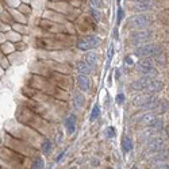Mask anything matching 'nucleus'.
<instances>
[{
	"label": "nucleus",
	"mask_w": 169,
	"mask_h": 169,
	"mask_svg": "<svg viewBox=\"0 0 169 169\" xmlns=\"http://www.w3.org/2000/svg\"><path fill=\"white\" fill-rule=\"evenodd\" d=\"M118 1H120V0H118Z\"/></svg>",
	"instance_id": "c9c22d12"
},
{
	"label": "nucleus",
	"mask_w": 169,
	"mask_h": 169,
	"mask_svg": "<svg viewBox=\"0 0 169 169\" xmlns=\"http://www.w3.org/2000/svg\"><path fill=\"white\" fill-rule=\"evenodd\" d=\"M72 102H73V107L79 110V108H81V107L84 106L85 99H84V96H83V94L75 92V94H73V98H72Z\"/></svg>",
	"instance_id": "ddd939ff"
},
{
	"label": "nucleus",
	"mask_w": 169,
	"mask_h": 169,
	"mask_svg": "<svg viewBox=\"0 0 169 169\" xmlns=\"http://www.w3.org/2000/svg\"><path fill=\"white\" fill-rule=\"evenodd\" d=\"M166 158H168V154H166V153L162 154V151H158V154H156L153 158H150V164L151 165H160V164H162Z\"/></svg>",
	"instance_id": "dca6fc26"
},
{
	"label": "nucleus",
	"mask_w": 169,
	"mask_h": 169,
	"mask_svg": "<svg viewBox=\"0 0 169 169\" xmlns=\"http://www.w3.org/2000/svg\"><path fill=\"white\" fill-rule=\"evenodd\" d=\"M151 98H153V96L149 95V94H141V95H138L137 98L133 100V104L135 107H143Z\"/></svg>",
	"instance_id": "1a4fd4ad"
},
{
	"label": "nucleus",
	"mask_w": 169,
	"mask_h": 169,
	"mask_svg": "<svg viewBox=\"0 0 169 169\" xmlns=\"http://www.w3.org/2000/svg\"><path fill=\"white\" fill-rule=\"evenodd\" d=\"M116 16H118V18H116V23L119 24V23L122 22V19H123V10L120 8V7H119V10H118V15H116Z\"/></svg>",
	"instance_id": "bb28decb"
},
{
	"label": "nucleus",
	"mask_w": 169,
	"mask_h": 169,
	"mask_svg": "<svg viewBox=\"0 0 169 169\" xmlns=\"http://www.w3.org/2000/svg\"><path fill=\"white\" fill-rule=\"evenodd\" d=\"M149 24H150V19H149L147 15H143V14L133 15L127 20V29L134 30V31L135 30H145Z\"/></svg>",
	"instance_id": "f257e3e1"
},
{
	"label": "nucleus",
	"mask_w": 169,
	"mask_h": 169,
	"mask_svg": "<svg viewBox=\"0 0 169 169\" xmlns=\"http://www.w3.org/2000/svg\"><path fill=\"white\" fill-rule=\"evenodd\" d=\"M120 145H122L123 151H126V153H129V151L133 150V139H131L130 137H127V135H125V137L122 138Z\"/></svg>",
	"instance_id": "2eb2a0df"
},
{
	"label": "nucleus",
	"mask_w": 169,
	"mask_h": 169,
	"mask_svg": "<svg viewBox=\"0 0 169 169\" xmlns=\"http://www.w3.org/2000/svg\"><path fill=\"white\" fill-rule=\"evenodd\" d=\"M77 85L80 87L81 91H88L89 87H91V81H89V79L87 76L80 75L77 77Z\"/></svg>",
	"instance_id": "4468645a"
},
{
	"label": "nucleus",
	"mask_w": 169,
	"mask_h": 169,
	"mask_svg": "<svg viewBox=\"0 0 169 169\" xmlns=\"http://www.w3.org/2000/svg\"><path fill=\"white\" fill-rule=\"evenodd\" d=\"M153 134H154V130L147 127L146 130L141 131V134H139V141H149V139H151Z\"/></svg>",
	"instance_id": "a211bd4d"
},
{
	"label": "nucleus",
	"mask_w": 169,
	"mask_h": 169,
	"mask_svg": "<svg viewBox=\"0 0 169 169\" xmlns=\"http://www.w3.org/2000/svg\"><path fill=\"white\" fill-rule=\"evenodd\" d=\"M157 116L153 114L151 111L146 112V114H143L142 116H141V119H139V126H146V127H149V126L153 123V120L156 119Z\"/></svg>",
	"instance_id": "9b49d317"
},
{
	"label": "nucleus",
	"mask_w": 169,
	"mask_h": 169,
	"mask_svg": "<svg viewBox=\"0 0 169 169\" xmlns=\"http://www.w3.org/2000/svg\"><path fill=\"white\" fill-rule=\"evenodd\" d=\"M151 38V31L150 30H135L130 34V39H131V43L135 45V46H141V43H145V42H149Z\"/></svg>",
	"instance_id": "7ed1b4c3"
},
{
	"label": "nucleus",
	"mask_w": 169,
	"mask_h": 169,
	"mask_svg": "<svg viewBox=\"0 0 169 169\" xmlns=\"http://www.w3.org/2000/svg\"><path fill=\"white\" fill-rule=\"evenodd\" d=\"M71 169H77V168H76V166H72V168Z\"/></svg>",
	"instance_id": "f704fd0d"
},
{
	"label": "nucleus",
	"mask_w": 169,
	"mask_h": 169,
	"mask_svg": "<svg viewBox=\"0 0 169 169\" xmlns=\"http://www.w3.org/2000/svg\"><path fill=\"white\" fill-rule=\"evenodd\" d=\"M160 53H161V46L154 43H143L141 46H138L137 50H135V54L138 57L142 58L154 57V56H158Z\"/></svg>",
	"instance_id": "f03ea898"
},
{
	"label": "nucleus",
	"mask_w": 169,
	"mask_h": 169,
	"mask_svg": "<svg viewBox=\"0 0 169 169\" xmlns=\"http://www.w3.org/2000/svg\"><path fill=\"white\" fill-rule=\"evenodd\" d=\"M98 61H99V57L96 53H94V52H88L87 53V56H85V62L88 64V65H91V67L94 68L98 64Z\"/></svg>",
	"instance_id": "f3484780"
},
{
	"label": "nucleus",
	"mask_w": 169,
	"mask_h": 169,
	"mask_svg": "<svg viewBox=\"0 0 169 169\" xmlns=\"http://www.w3.org/2000/svg\"><path fill=\"white\" fill-rule=\"evenodd\" d=\"M91 5H92V7H98V8H100V7H103V1L102 0H91Z\"/></svg>",
	"instance_id": "a878e982"
},
{
	"label": "nucleus",
	"mask_w": 169,
	"mask_h": 169,
	"mask_svg": "<svg viewBox=\"0 0 169 169\" xmlns=\"http://www.w3.org/2000/svg\"><path fill=\"white\" fill-rule=\"evenodd\" d=\"M106 134H107V137H108V138H114L116 135L115 129H114L112 126H108V127H107V130H106Z\"/></svg>",
	"instance_id": "b1692460"
},
{
	"label": "nucleus",
	"mask_w": 169,
	"mask_h": 169,
	"mask_svg": "<svg viewBox=\"0 0 169 169\" xmlns=\"http://www.w3.org/2000/svg\"><path fill=\"white\" fill-rule=\"evenodd\" d=\"M92 169H95V168H92Z\"/></svg>",
	"instance_id": "e433bc0d"
},
{
	"label": "nucleus",
	"mask_w": 169,
	"mask_h": 169,
	"mask_svg": "<svg viewBox=\"0 0 169 169\" xmlns=\"http://www.w3.org/2000/svg\"><path fill=\"white\" fill-rule=\"evenodd\" d=\"M161 88H162V83H161L160 80H151V83L146 87V94L151 95V94H156V92H158V91H161Z\"/></svg>",
	"instance_id": "f8f14e48"
},
{
	"label": "nucleus",
	"mask_w": 169,
	"mask_h": 169,
	"mask_svg": "<svg viewBox=\"0 0 169 169\" xmlns=\"http://www.w3.org/2000/svg\"><path fill=\"white\" fill-rule=\"evenodd\" d=\"M91 162H92V165H94V166H98V165H99V160H95V158H94V160H91Z\"/></svg>",
	"instance_id": "2f4dec72"
},
{
	"label": "nucleus",
	"mask_w": 169,
	"mask_h": 169,
	"mask_svg": "<svg viewBox=\"0 0 169 169\" xmlns=\"http://www.w3.org/2000/svg\"><path fill=\"white\" fill-rule=\"evenodd\" d=\"M137 11H147V10L151 8L150 3H137V5L134 7Z\"/></svg>",
	"instance_id": "4be33fe9"
},
{
	"label": "nucleus",
	"mask_w": 169,
	"mask_h": 169,
	"mask_svg": "<svg viewBox=\"0 0 169 169\" xmlns=\"http://www.w3.org/2000/svg\"><path fill=\"white\" fill-rule=\"evenodd\" d=\"M112 54H114V46H110V52H108V64L111 62V60H112Z\"/></svg>",
	"instance_id": "c85d7f7f"
},
{
	"label": "nucleus",
	"mask_w": 169,
	"mask_h": 169,
	"mask_svg": "<svg viewBox=\"0 0 169 169\" xmlns=\"http://www.w3.org/2000/svg\"><path fill=\"white\" fill-rule=\"evenodd\" d=\"M156 169H169V164H166V162H162V164L157 165Z\"/></svg>",
	"instance_id": "c756f323"
},
{
	"label": "nucleus",
	"mask_w": 169,
	"mask_h": 169,
	"mask_svg": "<svg viewBox=\"0 0 169 169\" xmlns=\"http://www.w3.org/2000/svg\"><path fill=\"white\" fill-rule=\"evenodd\" d=\"M99 43H100V38L99 37H94V35H87L84 38L77 41V48L80 50H91V49H95L98 48Z\"/></svg>",
	"instance_id": "20e7f679"
},
{
	"label": "nucleus",
	"mask_w": 169,
	"mask_h": 169,
	"mask_svg": "<svg viewBox=\"0 0 169 169\" xmlns=\"http://www.w3.org/2000/svg\"><path fill=\"white\" fill-rule=\"evenodd\" d=\"M50 151H52V142L46 138V139H43V143H42V153L43 154H49Z\"/></svg>",
	"instance_id": "aec40b11"
},
{
	"label": "nucleus",
	"mask_w": 169,
	"mask_h": 169,
	"mask_svg": "<svg viewBox=\"0 0 169 169\" xmlns=\"http://www.w3.org/2000/svg\"><path fill=\"white\" fill-rule=\"evenodd\" d=\"M151 68H153V67H151V61H150V60H149V58H143V60H141V61L138 62L137 72H138V73H142L143 76H146Z\"/></svg>",
	"instance_id": "0eeeda50"
},
{
	"label": "nucleus",
	"mask_w": 169,
	"mask_h": 169,
	"mask_svg": "<svg viewBox=\"0 0 169 169\" xmlns=\"http://www.w3.org/2000/svg\"><path fill=\"white\" fill-rule=\"evenodd\" d=\"M99 115H100V107H99L98 104H95L94 108H92V111H91L89 120H91V122H94V120H96L99 118Z\"/></svg>",
	"instance_id": "6ab92c4d"
},
{
	"label": "nucleus",
	"mask_w": 169,
	"mask_h": 169,
	"mask_svg": "<svg viewBox=\"0 0 169 169\" xmlns=\"http://www.w3.org/2000/svg\"><path fill=\"white\" fill-rule=\"evenodd\" d=\"M115 102L118 106H120V104H123L125 103V95L123 94H118L116 95V98H115Z\"/></svg>",
	"instance_id": "393cba45"
},
{
	"label": "nucleus",
	"mask_w": 169,
	"mask_h": 169,
	"mask_svg": "<svg viewBox=\"0 0 169 169\" xmlns=\"http://www.w3.org/2000/svg\"><path fill=\"white\" fill-rule=\"evenodd\" d=\"M151 80H153V79H150L149 76H143V77H141V79L135 80L134 83H131V84H130V89H133V91H138V92L145 91L147 85L151 83Z\"/></svg>",
	"instance_id": "39448f33"
},
{
	"label": "nucleus",
	"mask_w": 169,
	"mask_h": 169,
	"mask_svg": "<svg viewBox=\"0 0 169 169\" xmlns=\"http://www.w3.org/2000/svg\"><path fill=\"white\" fill-rule=\"evenodd\" d=\"M130 169H138V168H137V166H131V168H130Z\"/></svg>",
	"instance_id": "72a5a7b5"
},
{
	"label": "nucleus",
	"mask_w": 169,
	"mask_h": 169,
	"mask_svg": "<svg viewBox=\"0 0 169 169\" xmlns=\"http://www.w3.org/2000/svg\"><path fill=\"white\" fill-rule=\"evenodd\" d=\"M91 14L94 15V19L96 20V22H100V14H99V12H96L95 10H91Z\"/></svg>",
	"instance_id": "cd10ccee"
},
{
	"label": "nucleus",
	"mask_w": 169,
	"mask_h": 169,
	"mask_svg": "<svg viewBox=\"0 0 169 169\" xmlns=\"http://www.w3.org/2000/svg\"><path fill=\"white\" fill-rule=\"evenodd\" d=\"M64 156H65V151H62V153H61V154H60V156L56 158V162H60V161L62 160V157H64Z\"/></svg>",
	"instance_id": "7c9ffc66"
},
{
	"label": "nucleus",
	"mask_w": 169,
	"mask_h": 169,
	"mask_svg": "<svg viewBox=\"0 0 169 169\" xmlns=\"http://www.w3.org/2000/svg\"><path fill=\"white\" fill-rule=\"evenodd\" d=\"M134 65V57L133 56H126L125 58V67L129 68V67H133Z\"/></svg>",
	"instance_id": "5701e85b"
},
{
	"label": "nucleus",
	"mask_w": 169,
	"mask_h": 169,
	"mask_svg": "<svg viewBox=\"0 0 169 169\" xmlns=\"http://www.w3.org/2000/svg\"><path fill=\"white\" fill-rule=\"evenodd\" d=\"M137 3H149L150 0H135Z\"/></svg>",
	"instance_id": "473e14b6"
},
{
	"label": "nucleus",
	"mask_w": 169,
	"mask_h": 169,
	"mask_svg": "<svg viewBox=\"0 0 169 169\" xmlns=\"http://www.w3.org/2000/svg\"><path fill=\"white\" fill-rule=\"evenodd\" d=\"M162 147H164V141L161 138H151L147 141L146 149L149 153H158L162 150Z\"/></svg>",
	"instance_id": "423d86ee"
},
{
	"label": "nucleus",
	"mask_w": 169,
	"mask_h": 169,
	"mask_svg": "<svg viewBox=\"0 0 169 169\" xmlns=\"http://www.w3.org/2000/svg\"><path fill=\"white\" fill-rule=\"evenodd\" d=\"M43 166H45L43 158H37V160H34V162H33L31 169H43Z\"/></svg>",
	"instance_id": "412c9836"
},
{
	"label": "nucleus",
	"mask_w": 169,
	"mask_h": 169,
	"mask_svg": "<svg viewBox=\"0 0 169 169\" xmlns=\"http://www.w3.org/2000/svg\"><path fill=\"white\" fill-rule=\"evenodd\" d=\"M76 69H77V72L80 75H84V76L92 73V71H94V68L91 67V65H88L85 61H79V62L76 64Z\"/></svg>",
	"instance_id": "6e6552de"
},
{
	"label": "nucleus",
	"mask_w": 169,
	"mask_h": 169,
	"mask_svg": "<svg viewBox=\"0 0 169 169\" xmlns=\"http://www.w3.org/2000/svg\"><path fill=\"white\" fill-rule=\"evenodd\" d=\"M64 125H65V129H67L68 134H73L75 133V130H76V116L75 115L67 116Z\"/></svg>",
	"instance_id": "9d476101"
},
{
	"label": "nucleus",
	"mask_w": 169,
	"mask_h": 169,
	"mask_svg": "<svg viewBox=\"0 0 169 169\" xmlns=\"http://www.w3.org/2000/svg\"><path fill=\"white\" fill-rule=\"evenodd\" d=\"M118 169H120V168H118Z\"/></svg>",
	"instance_id": "4c0bfd02"
}]
</instances>
